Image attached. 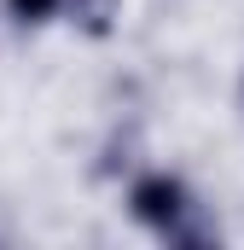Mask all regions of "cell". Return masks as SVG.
I'll return each instance as SVG.
<instances>
[{
  "label": "cell",
  "mask_w": 244,
  "mask_h": 250,
  "mask_svg": "<svg viewBox=\"0 0 244 250\" xmlns=\"http://www.w3.org/2000/svg\"><path fill=\"white\" fill-rule=\"evenodd\" d=\"M64 6H70V18H76L87 35H111L117 18H122V0H64Z\"/></svg>",
  "instance_id": "obj_2"
},
{
  "label": "cell",
  "mask_w": 244,
  "mask_h": 250,
  "mask_svg": "<svg viewBox=\"0 0 244 250\" xmlns=\"http://www.w3.org/2000/svg\"><path fill=\"white\" fill-rule=\"evenodd\" d=\"M59 6H64V0H6V12H12L18 23H47Z\"/></svg>",
  "instance_id": "obj_3"
},
{
  "label": "cell",
  "mask_w": 244,
  "mask_h": 250,
  "mask_svg": "<svg viewBox=\"0 0 244 250\" xmlns=\"http://www.w3.org/2000/svg\"><path fill=\"white\" fill-rule=\"evenodd\" d=\"M192 192H186L181 175H169V169H151V175H140L134 187H128V215L140 221V227H151V233H175L181 221H192Z\"/></svg>",
  "instance_id": "obj_1"
}]
</instances>
